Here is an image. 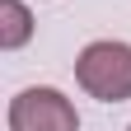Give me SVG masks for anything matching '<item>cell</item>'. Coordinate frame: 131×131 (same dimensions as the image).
I'll use <instances>...</instances> for the list:
<instances>
[{
  "mask_svg": "<svg viewBox=\"0 0 131 131\" xmlns=\"http://www.w3.org/2000/svg\"><path fill=\"white\" fill-rule=\"evenodd\" d=\"M75 80L98 103H126L131 98V42H117V38L89 42L75 56Z\"/></svg>",
  "mask_w": 131,
  "mask_h": 131,
  "instance_id": "cell-1",
  "label": "cell"
},
{
  "mask_svg": "<svg viewBox=\"0 0 131 131\" xmlns=\"http://www.w3.org/2000/svg\"><path fill=\"white\" fill-rule=\"evenodd\" d=\"M9 131H80V112L61 89L33 84L9 98Z\"/></svg>",
  "mask_w": 131,
  "mask_h": 131,
  "instance_id": "cell-2",
  "label": "cell"
},
{
  "mask_svg": "<svg viewBox=\"0 0 131 131\" xmlns=\"http://www.w3.org/2000/svg\"><path fill=\"white\" fill-rule=\"evenodd\" d=\"M33 38V14L24 0H0V47L5 52H19Z\"/></svg>",
  "mask_w": 131,
  "mask_h": 131,
  "instance_id": "cell-3",
  "label": "cell"
},
{
  "mask_svg": "<svg viewBox=\"0 0 131 131\" xmlns=\"http://www.w3.org/2000/svg\"><path fill=\"white\" fill-rule=\"evenodd\" d=\"M126 131H131V126H126Z\"/></svg>",
  "mask_w": 131,
  "mask_h": 131,
  "instance_id": "cell-4",
  "label": "cell"
}]
</instances>
